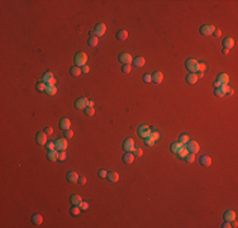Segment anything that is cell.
<instances>
[{"label":"cell","instance_id":"obj_25","mask_svg":"<svg viewBox=\"0 0 238 228\" xmlns=\"http://www.w3.org/2000/svg\"><path fill=\"white\" fill-rule=\"evenodd\" d=\"M144 63H146L144 57L138 56V57H136V59H133V65L136 67H142V66H144Z\"/></svg>","mask_w":238,"mask_h":228},{"label":"cell","instance_id":"obj_26","mask_svg":"<svg viewBox=\"0 0 238 228\" xmlns=\"http://www.w3.org/2000/svg\"><path fill=\"white\" fill-rule=\"evenodd\" d=\"M186 81H188V84H191V85H194L198 82V76H196V74H193V72H190L188 76H186Z\"/></svg>","mask_w":238,"mask_h":228},{"label":"cell","instance_id":"obj_14","mask_svg":"<svg viewBox=\"0 0 238 228\" xmlns=\"http://www.w3.org/2000/svg\"><path fill=\"white\" fill-rule=\"evenodd\" d=\"M70 127H71V120H70L68 118H62V119L60 120V128H62L63 131L70 129Z\"/></svg>","mask_w":238,"mask_h":228},{"label":"cell","instance_id":"obj_3","mask_svg":"<svg viewBox=\"0 0 238 228\" xmlns=\"http://www.w3.org/2000/svg\"><path fill=\"white\" fill-rule=\"evenodd\" d=\"M151 133H152V129L147 126V124H142V126L138 127V134H139V137H142L143 140L144 138H147V137H150Z\"/></svg>","mask_w":238,"mask_h":228},{"label":"cell","instance_id":"obj_16","mask_svg":"<svg viewBox=\"0 0 238 228\" xmlns=\"http://www.w3.org/2000/svg\"><path fill=\"white\" fill-rule=\"evenodd\" d=\"M134 161V155L132 152H127L125 155H123V162L127 163V165H131V163Z\"/></svg>","mask_w":238,"mask_h":228},{"label":"cell","instance_id":"obj_23","mask_svg":"<svg viewBox=\"0 0 238 228\" xmlns=\"http://www.w3.org/2000/svg\"><path fill=\"white\" fill-rule=\"evenodd\" d=\"M233 46H234V39H233V38H231V37L224 38V41H223V47L224 48L231 50V48H233Z\"/></svg>","mask_w":238,"mask_h":228},{"label":"cell","instance_id":"obj_48","mask_svg":"<svg viewBox=\"0 0 238 228\" xmlns=\"http://www.w3.org/2000/svg\"><path fill=\"white\" fill-rule=\"evenodd\" d=\"M150 137H151L152 140L155 141V142H156V141L158 140V138H160V133H158V132H152V133L150 134Z\"/></svg>","mask_w":238,"mask_h":228},{"label":"cell","instance_id":"obj_20","mask_svg":"<svg viewBox=\"0 0 238 228\" xmlns=\"http://www.w3.org/2000/svg\"><path fill=\"white\" fill-rule=\"evenodd\" d=\"M200 163L203 166H205V167H209V166L212 165V159L210 156H207V155H203L200 157Z\"/></svg>","mask_w":238,"mask_h":228},{"label":"cell","instance_id":"obj_43","mask_svg":"<svg viewBox=\"0 0 238 228\" xmlns=\"http://www.w3.org/2000/svg\"><path fill=\"white\" fill-rule=\"evenodd\" d=\"M122 71L124 74H129L132 71V66L131 65H123L122 66Z\"/></svg>","mask_w":238,"mask_h":228},{"label":"cell","instance_id":"obj_44","mask_svg":"<svg viewBox=\"0 0 238 228\" xmlns=\"http://www.w3.org/2000/svg\"><path fill=\"white\" fill-rule=\"evenodd\" d=\"M79 207H80V209H81V210H86V209H89V203H87V201H84V200H82Z\"/></svg>","mask_w":238,"mask_h":228},{"label":"cell","instance_id":"obj_58","mask_svg":"<svg viewBox=\"0 0 238 228\" xmlns=\"http://www.w3.org/2000/svg\"><path fill=\"white\" fill-rule=\"evenodd\" d=\"M87 107H94V101H93V100H89V104H87Z\"/></svg>","mask_w":238,"mask_h":228},{"label":"cell","instance_id":"obj_1","mask_svg":"<svg viewBox=\"0 0 238 228\" xmlns=\"http://www.w3.org/2000/svg\"><path fill=\"white\" fill-rule=\"evenodd\" d=\"M86 62H87V54L85 52H77L75 54V63H76V66L82 67V66L86 65Z\"/></svg>","mask_w":238,"mask_h":228},{"label":"cell","instance_id":"obj_51","mask_svg":"<svg viewBox=\"0 0 238 228\" xmlns=\"http://www.w3.org/2000/svg\"><path fill=\"white\" fill-rule=\"evenodd\" d=\"M81 71H82V74H87L89 71H90V67H89L87 65L82 66V67H81Z\"/></svg>","mask_w":238,"mask_h":228},{"label":"cell","instance_id":"obj_18","mask_svg":"<svg viewBox=\"0 0 238 228\" xmlns=\"http://www.w3.org/2000/svg\"><path fill=\"white\" fill-rule=\"evenodd\" d=\"M236 217H237V214H236V212L234 210H227L226 213H224V219L228 221V222H232V221L236 219Z\"/></svg>","mask_w":238,"mask_h":228},{"label":"cell","instance_id":"obj_49","mask_svg":"<svg viewBox=\"0 0 238 228\" xmlns=\"http://www.w3.org/2000/svg\"><path fill=\"white\" fill-rule=\"evenodd\" d=\"M207 69V65H205L204 62H200L198 65V71H200V72H204V70Z\"/></svg>","mask_w":238,"mask_h":228},{"label":"cell","instance_id":"obj_53","mask_svg":"<svg viewBox=\"0 0 238 228\" xmlns=\"http://www.w3.org/2000/svg\"><path fill=\"white\" fill-rule=\"evenodd\" d=\"M79 182H80L81 185H85L86 184V178H85V176H80V178H79Z\"/></svg>","mask_w":238,"mask_h":228},{"label":"cell","instance_id":"obj_37","mask_svg":"<svg viewBox=\"0 0 238 228\" xmlns=\"http://www.w3.org/2000/svg\"><path fill=\"white\" fill-rule=\"evenodd\" d=\"M85 114H86L87 117H93V115L95 114V109H94V107H87V108H85Z\"/></svg>","mask_w":238,"mask_h":228},{"label":"cell","instance_id":"obj_8","mask_svg":"<svg viewBox=\"0 0 238 228\" xmlns=\"http://www.w3.org/2000/svg\"><path fill=\"white\" fill-rule=\"evenodd\" d=\"M56 150L57 151H66V148H67V140H66L65 137L63 138H58V140L56 141Z\"/></svg>","mask_w":238,"mask_h":228},{"label":"cell","instance_id":"obj_17","mask_svg":"<svg viewBox=\"0 0 238 228\" xmlns=\"http://www.w3.org/2000/svg\"><path fill=\"white\" fill-rule=\"evenodd\" d=\"M53 80H55V76H53V74H52V72H49V71L44 74L43 78H42V81H43V82H46L47 85H49L51 82L53 81Z\"/></svg>","mask_w":238,"mask_h":228},{"label":"cell","instance_id":"obj_31","mask_svg":"<svg viewBox=\"0 0 238 228\" xmlns=\"http://www.w3.org/2000/svg\"><path fill=\"white\" fill-rule=\"evenodd\" d=\"M32 221H33V223L36 224V226H39V224H42V222H43V218H42V216L41 214H34L33 216V218H32Z\"/></svg>","mask_w":238,"mask_h":228},{"label":"cell","instance_id":"obj_9","mask_svg":"<svg viewBox=\"0 0 238 228\" xmlns=\"http://www.w3.org/2000/svg\"><path fill=\"white\" fill-rule=\"evenodd\" d=\"M186 148L189 150L190 153H198L199 152V144L196 141H189L186 143Z\"/></svg>","mask_w":238,"mask_h":228},{"label":"cell","instance_id":"obj_27","mask_svg":"<svg viewBox=\"0 0 238 228\" xmlns=\"http://www.w3.org/2000/svg\"><path fill=\"white\" fill-rule=\"evenodd\" d=\"M87 44H89L90 47H96L98 44H99V38H98L96 36H91V37H89Z\"/></svg>","mask_w":238,"mask_h":228},{"label":"cell","instance_id":"obj_55","mask_svg":"<svg viewBox=\"0 0 238 228\" xmlns=\"http://www.w3.org/2000/svg\"><path fill=\"white\" fill-rule=\"evenodd\" d=\"M223 228H229V227H232V224H231V222H228V221H226V223H223V226H222Z\"/></svg>","mask_w":238,"mask_h":228},{"label":"cell","instance_id":"obj_15","mask_svg":"<svg viewBox=\"0 0 238 228\" xmlns=\"http://www.w3.org/2000/svg\"><path fill=\"white\" fill-rule=\"evenodd\" d=\"M217 80L220 82L222 86H224V85H228V82H229V76H228L227 74H219Z\"/></svg>","mask_w":238,"mask_h":228},{"label":"cell","instance_id":"obj_52","mask_svg":"<svg viewBox=\"0 0 238 228\" xmlns=\"http://www.w3.org/2000/svg\"><path fill=\"white\" fill-rule=\"evenodd\" d=\"M213 36H214V37H217V38H218V37H220V36H222V31H220V29H214Z\"/></svg>","mask_w":238,"mask_h":228},{"label":"cell","instance_id":"obj_30","mask_svg":"<svg viewBox=\"0 0 238 228\" xmlns=\"http://www.w3.org/2000/svg\"><path fill=\"white\" fill-rule=\"evenodd\" d=\"M46 94H48V95H55L56 93H57V88H56V85H47V88H46Z\"/></svg>","mask_w":238,"mask_h":228},{"label":"cell","instance_id":"obj_47","mask_svg":"<svg viewBox=\"0 0 238 228\" xmlns=\"http://www.w3.org/2000/svg\"><path fill=\"white\" fill-rule=\"evenodd\" d=\"M144 143L147 144V146H153V143H155V141L152 140L151 137H147V138H144Z\"/></svg>","mask_w":238,"mask_h":228},{"label":"cell","instance_id":"obj_6","mask_svg":"<svg viewBox=\"0 0 238 228\" xmlns=\"http://www.w3.org/2000/svg\"><path fill=\"white\" fill-rule=\"evenodd\" d=\"M105 32H106V25L104 24V23H99V24L95 25V28H94V34H95L96 37L104 36V34H105Z\"/></svg>","mask_w":238,"mask_h":228},{"label":"cell","instance_id":"obj_5","mask_svg":"<svg viewBox=\"0 0 238 228\" xmlns=\"http://www.w3.org/2000/svg\"><path fill=\"white\" fill-rule=\"evenodd\" d=\"M119 61L123 63V65H131L133 62V57L131 53H127V52H123L119 54Z\"/></svg>","mask_w":238,"mask_h":228},{"label":"cell","instance_id":"obj_32","mask_svg":"<svg viewBox=\"0 0 238 228\" xmlns=\"http://www.w3.org/2000/svg\"><path fill=\"white\" fill-rule=\"evenodd\" d=\"M214 94H215V96H218V98H223V96H226V93H224V88H223V86L215 88Z\"/></svg>","mask_w":238,"mask_h":228},{"label":"cell","instance_id":"obj_19","mask_svg":"<svg viewBox=\"0 0 238 228\" xmlns=\"http://www.w3.org/2000/svg\"><path fill=\"white\" fill-rule=\"evenodd\" d=\"M79 178H80V176H79V174L76 171H70L67 174V180L70 182H77Z\"/></svg>","mask_w":238,"mask_h":228},{"label":"cell","instance_id":"obj_38","mask_svg":"<svg viewBox=\"0 0 238 228\" xmlns=\"http://www.w3.org/2000/svg\"><path fill=\"white\" fill-rule=\"evenodd\" d=\"M36 88H37L38 91H46L47 84H46V82H43V81H41V82H38V84H37Z\"/></svg>","mask_w":238,"mask_h":228},{"label":"cell","instance_id":"obj_41","mask_svg":"<svg viewBox=\"0 0 238 228\" xmlns=\"http://www.w3.org/2000/svg\"><path fill=\"white\" fill-rule=\"evenodd\" d=\"M132 153L134 155V157L137 156V157H141L142 155H143V151H142V148H133V151H132Z\"/></svg>","mask_w":238,"mask_h":228},{"label":"cell","instance_id":"obj_33","mask_svg":"<svg viewBox=\"0 0 238 228\" xmlns=\"http://www.w3.org/2000/svg\"><path fill=\"white\" fill-rule=\"evenodd\" d=\"M70 213L72 214L74 217H77V216H80V213H81V209H80V207H77V205H74V207L70 209Z\"/></svg>","mask_w":238,"mask_h":228},{"label":"cell","instance_id":"obj_42","mask_svg":"<svg viewBox=\"0 0 238 228\" xmlns=\"http://www.w3.org/2000/svg\"><path fill=\"white\" fill-rule=\"evenodd\" d=\"M223 88H224V93H226V95H233L234 90H233L232 88H231L229 85H224Z\"/></svg>","mask_w":238,"mask_h":228},{"label":"cell","instance_id":"obj_50","mask_svg":"<svg viewBox=\"0 0 238 228\" xmlns=\"http://www.w3.org/2000/svg\"><path fill=\"white\" fill-rule=\"evenodd\" d=\"M44 133H46V134H52L53 133V128L52 127H46V128H44Z\"/></svg>","mask_w":238,"mask_h":228},{"label":"cell","instance_id":"obj_54","mask_svg":"<svg viewBox=\"0 0 238 228\" xmlns=\"http://www.w3.org/2000/svg\"><path fill=\"white\" fill-rule=\"evenodd\" d=\"M106 175H108V172L105 171V170H100V171H99V176H100V178H106Z\"/></svg>","mask_w":238,"mask_h":228},{"label":"cell","instance_id":"obj_40","mask_svg":"<svg viewBox=\"0 0 238 228\" xmlns=\"http://www.w3.org/2000/svg\"><path fill=\"white\" fill-rule=\"evenodd\" d=\"M66 159H67L66 151H58V161H65Z\"/></svg>","mask_w":238,"mask_h":228},{"label":"cell","instance_id":"obj_4","mask_svg":"<svg viewBox=\"0 0 238 228\" xmlns=\"http://www.w3.org/2000/svg\"><path fill=\"white\" fill-rule=\"evenodd\" d=\"M215 29V27L213 24H204L203 27L200 28V34L201 36H210V34H213V32Z\"/></svg>","mask_w":238,"mask_h":228},{"label":"cell","instance_id":"obj_7","mask_svg":"<svg viewBox=\"0 0 238 228\" xmlns=\"http://www.w3.org/2000/svg\"><path fill=\"white\" fill-rule=\"evenodd\" d=\"M87 104H89V100L86 98H79L75 101V108L79 109V110H85V108H87Z\"/></svg>","mask_w":238,"mask_h":228},{"label":"cell","instance_id":"obj_13","mask_svg":"<svg viewBox=\"0 0 238 228\" xmlns=\"http://www.w3.org/2000/svg\"><path fill=\"white\" fill-rule=\"evenodd\" d=\"M47 159L49 160V161H57L58 160V151L57 150H51L47 152Z\"/></svg>","mask_w":238,"mask_h":228},{"label":"cell","instance_id":"obj_29","mask_svg":"<svg viewBox=\"0 0 238 228\" xmlns=\"http://www.w3.org/2000/svg\"><path fill=\"white\" fill-rule=\"evenodd\" d=\"M70 74H71L72 76H75V78H77V76H80L82 71H81V67H79V66H74V67H71V70H70Z\"/></svg>","mask_w":238,"mask_h":228},{"label":"cell","instance_id":"obj_57","mask_svg":"<svg viewBox=\"0 0 238 228\" xmlns=\"http://www.w3.org/2000/svg\"><path fill=\"white\" fill-rule=\"evenodd\" d=\"M223 53H224V54H228V53H229V50H228V48H223Z\"/></svg>","mask_w":238,"mask_h":228},{"label":"cell","instance_id":"obj_24","mask_svg":"<svg viewBox=\"0 0 238 228\" xmlns=\"http://www.w3.org/2000/svg\"><path fill=\"white\" fill-rule=\"evenodd\" d=\"M115 37H117V39H119V41H125L127 38H128V32H127L125 29L118 31L117 32V34H115Z\"/></svg>","mask_w":238,"mask_h":228},{"label":"cell","instance_id":"obj_11","mask_svg":"<svg viewBox=\"0 0 238 228\" xmlns=\"http://www.w3.org/2000/svg\"><path fill=\"white\" fill-rule=\"evenodd\" d=\"M163 80V74L161 71H156L152 74V81L156 82V84H161Z\"/></svg>","mask_w":238,"mask_h":228},{"label":"cell","instance_id":"obj_2","mask_svg":"<svg viewBox=\"0 0 238 228\" xmlns=\"http://www.w3.org/2000/svg\"><path fill=\"white\" fill-rule=\"evenodd\" d=\"M198 65H199V62L195 59H189V60H186V62H185L186 69L189 70V72H193V74L198 72Z\"/></svg>","mask_w":238,"mask_h":228},{"label":"cell","instance_id":"obj_21","mask_svg":"<svg viewBox=\"0 0 238 228\" xmlns=\"http://www.w3.org/2000/svg\"><path fill=\"white\" fill-rule=\"evenodd\" d=\"M70 201H71V204L72 205H80V203L82 201V198H81V195H79V194H74V195H71V199H70Z\"/></svg>","mask_w":238,"mask_h":228},{"label":"cell","instance_id":"obj_36","mask_svg":"<svg viewBox=\"0 0 238 228\" xmlns=\"http://www.w3.org/2000/svg\"><path fill=\"white\" fill-rule=\"evenodd\" d=\"M190 141V138L188 134H180V138H179V142H181L182 144H186Z\"/></svg>","mask_w":238,"mask_h":228},{"label":"cell","instance_id":"obj_28","mask_svg":"<svg viewBox=\"0 0 238 228\" xmlns=\"http://www.w3.org/2000/svg\"><path fill=\"white\" fill-rule=\"evenodd\" d=\"M184 146H185V144H182L181 142H174L172 144H171V151H172L174 153H177Z\"/></svg>","mask_w":238,"mask_h":228},{"label":"cell","instance_id":"obj_39","mask_svg":"<svg viewBox=\"0 0 238 228\" xmlns=\"http://www.w3.org/2000/svg\"><path fill=\"white\" fill-rule=\"evenodd\" d=\"M63 137H65L66 140H70V138H72V137H74V131H71V129L63 131Z\"/></svg>","mask_w":238,"mask_h":228},{"label":"cell","instance_id":"obj_22","mask_svg":"<svg viewBox=\"0 0 238 228\" xmlns=\"http://www.w3.org/2000/svg\"><path fill=\"white\" fill-rule=\"evenodd\" d=\"M106 178H108V180H109V181L117 182L119 180V174H118V172H115V171H110V172H108Z\"/></svg>","mask_w":238,"mask_h":228},{"label":"cell","instance_id":"obj_46","mask_svg":"<svg viewBox=\"0 0 238 228\" xmlns=\"http://www.w3.org/2000/svg\"><path fill=\"white\" fill-rule=\"evenodd\" d=\"M46 146H47V148H48V151H51V150H56V143H55V142H52V141H49L48 143H46Z\"/></svg>","mask_w":238,"mask_h":228},{"label":"cell","instance_id":"obj_12","mask_svg":"<svg viewBox=\"0 0 238 228\" xmlns=\"http://www.w3.org/2000/svg\"><path fill=\"white\" fill-rule=\"evenodd\" d=\"M36 141L38 144H46L47 143V134L44 132H39L36 136Z\"/></svg>","mask_w":238,"mask_h":228},{"label":"cell","instance_id":"obj_34","mask_svg":"<svg viewBox=\"0 0 238 228\" xmlns=\"http://www.w3.org/2000/svg\"><path fill=\"white\" fill-rule=\"evenodd\" d=\"M188 153H189V150H188V148H186V146H184V147H182V148H181V150H180V151H179V152H177V156H179V157H180V159H182V160H184V159H185V156H186V155H188Z\"/></svg>","mask_w":238,"mask_h":228},{"label":"cell","instance_id":"obj_10","mask_svg":"<svg viewBox=\"0 0 238 228\" xmlns=\"http://www.w3.org/2000/svg\"><path fill=\"white\" fill-rule=\"evenodd\" d=\"M123 148L125 150V152H132L134 148V140L133 138H127L123 143Z\"/></svg>","mask_w":238,"mask_h":228},{"label":"cell","instance_id":"obj_35","mask_svg":"<svg viewBox=\"0 0 238 228\" xmlns=\"http://www.w3.org/2000/svg\"><path fill=\"white\" fill-rule=\"evenodd\" d=\"M184 160H185V161L188 162V163H193V162L195 161V155H194V153H190V152H189L188 155L185 156V159H184Z\"/></svg>","mask_w":238,"mask_h":228},{"label":"cell","instance_id":"obj_45","mask_svg":"<svg viewBox=\"0 0 238 228\" xmlns=\"http://www.w3.org/2000/svg\"><path fill=\"white\" fill-rule=\"evenodd\" d=\"M143 81L147 82V84L152 82V75H150V74H146V75L143 76Z\"/></svg>","mask_w":238,"mask_h":228},{"label":"cell","instance_id":"obj_56","mask_svg":"<svg viewBox=\"0 0 238 228\" xmlns=\"http://www.w3.org/2000/svg\"><path fill=\"white\" fill-rule=\"evenodd\" d=\"M214 85H215V88H219V86H222L220 82L218 81V80H215V81H214Z\"/></svg>","mask_w":238,"mask_h":228}]
</instances>
